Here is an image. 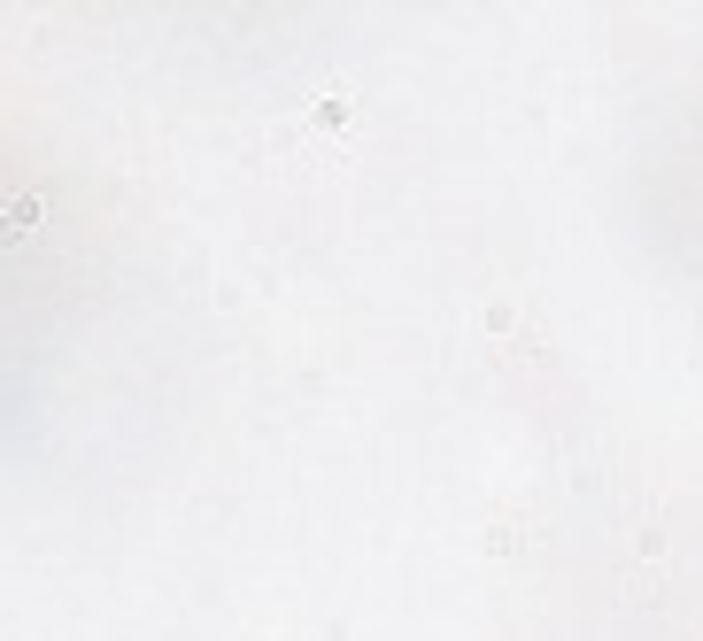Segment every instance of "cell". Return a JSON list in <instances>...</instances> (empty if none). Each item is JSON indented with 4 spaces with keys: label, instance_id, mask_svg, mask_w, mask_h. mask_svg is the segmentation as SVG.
<instances>
[{
    "label": "cell",
    "instance_id": "6da1fadb",
    "mask_svg": "<svg viewBox=\"0 0 703 641\" xmlns=\"http://www.w3.org/2000/svg\"><path fill=\"white\" fill-rule=\"evenodd\" d=\"M40 224V201L32 194H17V201H0V240H24Z\"/></svg>",
    "mask_w": 703,
    "mask_h": 641
}]
</instances>
